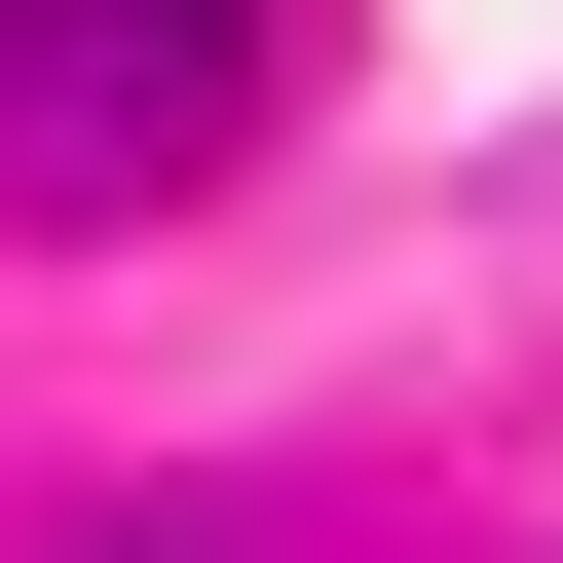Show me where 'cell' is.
I'll return each instance as SVG.
<instances>
[{
	"instance_id": "6da1fadb",
	"label": "cell",
	"mask_w": 563,
	"mask_h": 563,
	"mask_svg": "<svg viewBox=\"0 0 563 563\" xmlns=\"http://www.w3.org/2000/svg\"><path fill=\"white\" fill-rule=\"evenodd\" d=\"M301 76V0H0V188L38 225H188Z\"/></svg>"
}]
</instances>
